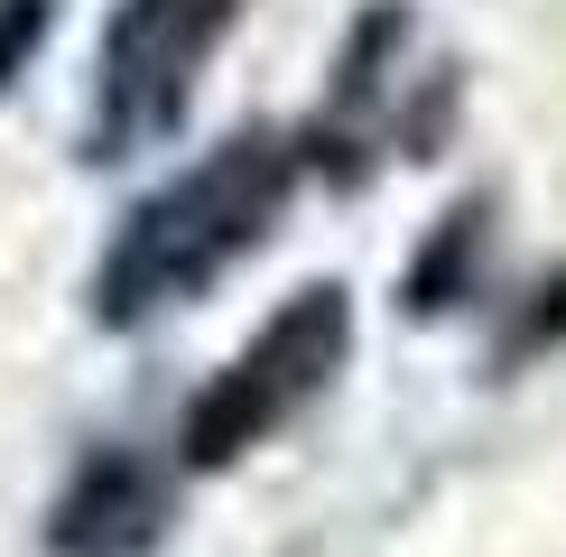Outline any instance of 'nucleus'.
<instances>
[{
	"instance_id": "f257e3e1",
	"label": "nucleus",
	"mask_w": 566,
	"mask_h": 557,
	"mask_svg": "<svg viewBox=\"0 0 566 557\" xmlns=\"http://www.w3.org/2000/svg\"><path fill=\"white\" fill-rule=\"evenodd\" d=\"M297 177H306L297 130L251 122V130L214 139L196 168H177L168 186H149L122 214L112 251L93 261V325H149V316L186 307V297H205L223 270H242L279 232Z\"/></svg>"
},
{
	"instance_id": "20e7f679",
	"label": "nucleus",
	"mask_w": 566,
	"mask_h": 557,
	"mask_svg": "<svg viewBox=\"0 0 566 557\" xmlns=\"http://www.w3.org/2000/svg\"><path fill=\"white\" fill-rule=\"evenodd\" d=\"M409 38H418V19L399 10V0H371V10L353 19L344 56H335V84H325V112L297 130V168H325L335 186H363L371 158H390V149L428 158L409 103H399V56H409Z\"/></svg>"
},
{
	"instance_id": "7ed1b4c3",
	"label": "nucleus",
	"mask_w": 566,
	"mask_h": 557,
	"mask_svg": "<svg viewBox=\"0 0 566 557\" xmlns=\"http://www.w3.org/2000/svg\"><path fill=\"white\" fill-rule=\"evenodd\" d=\"M344 354H353V297L335 278H325V288H297L289 307L196 390V409H186V428H177V464L214 474V464L251 455L261 437H279L325 381H335Z\"/></svg>"
},
{
	"instance_id": "39448f33",
	"label": "nucleus",
	"mask_w": 566,
	"mask_h": 557,
	"mask_svg": "<svg viewBox=\"0 0 566 557\" xmlns=\"http://www.w3.org/2000/svg\"><path fill=\"white\" fill-rule=\"evenodd\" d=\"M168 521V474L130 446H103L56 502V548L65 557H139Z\"/></svg>"
},
{
	"instance_id": "423d86ee",
	"label": "nucleus",
	"mask_w": 566,
	"mask_h": 557,
	"mask_svg": "<svg viewBox=\"0 0 566 557\" xmlns=\"http://www.w3.org/2000/svg\"><path fill=\"white\" fill-rule=\"evenodd\" d=\"M46 29H56V0H0V93L29 75V56L46 46Z\"/></svg>"
},
{
	"instance_id": "f03ea898",
	"label": "nucleus",
	"mask_w": 566,
	"mask_h": 557,
	"mask_svg": "<svg viewBox=\"0 0 566 557\" xmlns=\"http://www.w3.org/2000/svg\"><path fill=\"white\" fill-rule=\"evenodd\" d=\"M251 0H112L84 93V158H139L196 112L205 65L242 29Z\"/></svg>"
}]
</instances>
